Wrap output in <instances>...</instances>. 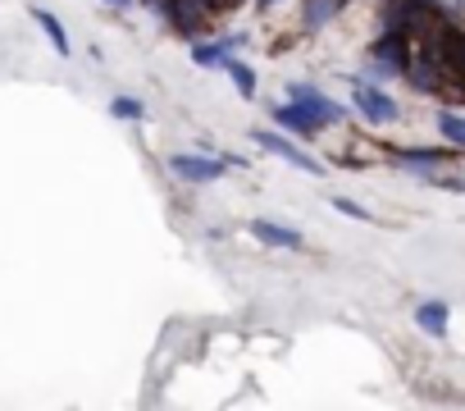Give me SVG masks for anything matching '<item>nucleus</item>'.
Masks as SVG:
<instances>
[{"mask_svg":"<svg viewBox=\"0 0 465 411\" xmlns=\"http://www.w3.org/2000/svg\"><path fill=\"white\" fill-rule=\"evenodd\" d=\"M438 128H442V137H447L451 146H465V115L442 110V115H438Z\"/></svg>","mask_w":465,"mask_h":411,"instance_id":"obj_15","label":"nucleus"},{"mask_svg":"<svg viewBox=\"0 0 465 411\" xmlns=\"http://www.w3.org/2000/svg\"><path fill=\"white\" fill-rule=\"evenodd\" d=\"M169 165H173L178 178H192V183H210V178L223 174V165H219L214 155H173Z\"/></svg>","mask_w":465,"mask_h":411,"instance_id":"obj_5","label":"nucleus"},{"mask_svg":"<svg viewBox=\"0 0 465 411\" xmlns=\"http://www.w3.org/2000/svg\"><path fill=\"white\" fill-rule=\"evenodd\" d=\"M110 115H119V119H142V101H133V96H114V101H110Z\"/></svg>","mask_w":465,"mask_h":411,"instance_id":"obj_17","label":"nucleus"},{"mask_svg":"<svg viewBox=\"0 0 465 411\" xmlns=\"http://www.w3.org/2000/svg\"><path fill=\"white\" fill-rule=\"evenodd\" d=\"M33 19H37V28H42V33L51 37V46H55L60 55H69V33L60 28V19H55L51 10H33Z\"/></svg>","mask_w":465,"mask_h":411,"instance_id":"obj_12","label":"nucleus"},{"mask_svg":"<svg viewBox=\"0 0 465 411\" xmlns=\"http://www.w3.org/2000/svg\"><path fill=\"white\" fill-rule=\"evenodd\" d=\"M205 10H210V0H169V19L178 33H196L205 24Z\"/></svg>","mask_w":465,"mask_h":411,"instance_id":"obj_8","label":"nucleus"},{"mask_svg":"<svg viewBox=\"0 0 465 411\" xmlns=\"http://www.w3.org/2000/svg\"><path fill=\"white\" fill-rule=\"evenodd\" d=\"M338 10H342V0H306L302 19H306V28H324L329 19H338Z\"/></svg>","mask_w":465,"mask_h":411,"instance_id":"obj_11","label":"nucleus"},{"mask_svg":"<svg viewBox=\"0 0 465 411\" xmlns=\"http://www.w3.org/2000/svg\"><path fill=\"white\" fill-rule=\"evenodd\" d=\"M252 142H261L265 151H274L279 160H288V165H297V169H306V174H324V165H320L315 155H306L302 146H292L288 137H274V133H265V128H256V133H252Z\"/></svg>","mask_w":465,"mask_h":411,"instance_id":"obj_3","label":"nucleus"},{"mask_svg":"<svg viewBox=\"0 0 465 411\" xmlns=\"http://www.w3.org/2000/svg\"><path fill=\"white\" fill-rule=\"evenodd\" d=\"M270 5H274V0H261V10H270Z\"/></svg>","mask_w":465,"mask_h":411,"instance_id":"obj_20","label":"nucleus"},{"mask_svg":"<svg viewBox=\"0 0 465 411\" xmlns=\"http://www.w3.org/2000/svg\"><path fill=\"white\" fill-rule=\"evenodd\" d=\"M333 206H338V211H342V216H356V220H365V211H361V206H356V201H347V196H338Z\"/></svg>","mask_w":465,"mask_h":411,"instance_id":"obj_18","label":"nucleus"},{"mask_svg":"<svg viewBox=\"0 0 465 411\" xmlns=\"http://www.w3.org/2000/svg\"><path fill=\"white\" fill-rule=\"evenodd\" d=\"M370 60L379 74H406L411 69V55H406V33H388L370 46Z\"/></svg>","mask_w":465,"mask_h":411,"instance_id":"obj_2","label":"nucleus"},{"mask_svg":"<svg viewBox=\"0 0 465 411\" xmlns=\"http://www.w3.org/2000/svg\"><path fill=\"white\" fill-rule=\"evenodd\" d=\"M351 101H356V110H361L365 119H374V124H392V119H397V101H392V96H383V92H379V87H370V83H356Z\"/></svg>","mask_w":465,"mask_h":411,"instance_id":"obj_4","label":"nucleus"},{"mask_svg":"<svg viewBox=\"0 0 465 411\" xmlns=\"http://www.w3.org/2000/svg\"><path fill=\"white\" fill-rule=\"evenodd\" d=\"M288 92H292V101L306 105L320 124H342V105H338V101H329V96H320V92H311V87H288Z\"/></svg>","mask_w":465,"mask_h":411,"instance_id":"obj_6","label":"nucleus"},{"mask_svg":"<svg viewBox=\"0 0 465 411\" xmlns=\"http://www.w3.org/2000/svg\"><path fill=\"white\" fill-rule=\"evenodd\" d=\"M274 119H279L288 133H302V137H315V133H324V124H320V119H315L306 105H297V101H292V105H279V110H274Z\"/></svg>","mask_w":465,"mask_h":411,"instance_id":"obj_7","label":"nucleus"},{"mask_svg":"<svg viewBox=\"0 0 465 411\" xmlns=\"http://www.w3.org/2000/svg\"><path fill=\"white\" fill-rule=\"evenodd\" d=\"M238 42H242V37H228V42H214V46H196V51H192V60H196V65H205V69H210V65H228L223 55H228V46H238Z\"/></svg>","mask_w":465,"mask_h":411,"instance_id":"obj_14","label":"nucleus"},{"mask_svg":"<svg viewBox=\"0 0 465 411\" xmlns=\"http://www.w3.org/2000/svg\"><path fill=\"white\" fill-rule=\"evenodd\" d=\"M415 325H420L424 334L442 338V334H447V306H442V302H424V306L415 311Z\"/></svg>","mask_w":465,"mask_h":411,"instance_id":"obj_10","label":"nucleus"},{"mask_svg":"<svg viewBox=\"0 0 465 411\" xmlns=\"http://www.w3.org/2000/svg\"><path fill=\"white\" fill-rule=\"evenodd\" d=\"M252 238H261L265 247H288V252L302 247V234H297V229H283V225H274V220H252Z\"/></svg>","mask_w":465,"mask_h":411,"instance_id":"obj_9","label":"nucleus"},{"mask_svg":"<svg viewBox=\"0 0 465 411\" xmlns=\"http://www.w3.org/2000/svg\"><path fill=\"white\" fill-rule=\"evenodd\" d=\"M228 78L238 83L242 96H256V74H252V65H238V60H232V65H228Z\"/></svg>","mask_w":465,"mask_h":411,"instance_id":"obj_16","label":"nucleus"},{"mask_svg":"<svg viewBox=\"0 0 465 411\" xmlns=\"http://www.w3.org/2000/svg\"><path fill=\"white\" fill-rule=\"evenodd\" d=\"M429 51L438 55L442 74H451V78L465 83V33L460 28H438L433 42H429Z\"/></svg>","mask_w":465,"mask_h":411,"instance_id":"obj_1","label":"nucleus"},{"mask_svg":"<svg viewBox=\"0 0 465 411\" xmlns=\"http://www.w3.org/2000/svg\"><path fill=\"white\" fill-rule=\"evenodd\" d=\"M392 160H397L401 169H438V165H447L442 151H397Z\"/></svg>","mask_w":465,"mask_h":411,"instance_id":"obj_13","label":"nucleus"},{"mask_svg":"<svg viewBox=\"0 0 465 411\" xmlns=\"http://www.w3.org/2000/svg\"><path fill=\"white\" fill-rule=\"evenodd\" d=\"M105 5H128V0H105Z\"/></svg>","mask_w":465,"mask_h":411,"instance_id":"obj_19","label":"nucleus"},{"mask_svg":"<svg viewBox=\"0 0 465 411\" xmlns=\"http://www.w3.org/2000/svg\"><path fill=\"white\" fill-rule=\"evenodd\" d=\"M460 5H465V0H460Z\"/></svg>","mask_w":465,"mask_h":411,"instance_id":"obj_21","label":"nucleus"}]
</instances>
